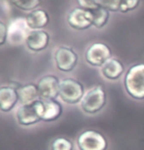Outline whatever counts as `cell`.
<instances>
[{
	"label": "cell",
	"mask_w": 144,
	"mask_h": 150,
	"mask_svg": "<svg viewBox=\"0 0 144 150\" xmlns=\"http://www.w3.org/2000/svg\"><path fill=\"white\" fill-rule=\"evenodd\" d=\"M86 63L91 67L101 68L106 61L112 58V52L108 45L102 42H95L87 47L84 53Z\"/></svg>",
	"instance_id": "9"
},
{
	"label": "cell",
	"mask_w": 144,
	"mask_h": 150,
	"mask_svg": "<svg viewBox=\"0 0 144 150\" xmlns=\"http://www.w3.org/2000/svg\"><path fill=\"white\" fill-rule=\"evenodd\" d=\"M78 6L84 10L92 11L100 7V0H77Z\"/></svg>",
	"instance_id": "21"
},
{
	"label": "cell",
	"mask_w": 144,
	"mask_h": 150,
	"mask_svg": "<svg viewBox=\"0 0 144 150\" xmlns=\"http://www.w3.org/2000/svg\"><path fill=\"white\" fill-rule=\"evenodd\" d=\"M50 44V35L45 30H30L28 33L24 45L30 53H41Z\"/></svg>",
	"instance_id": "11"
},
{
	"label": "cell",
	"mask_w": 144,
	"mask_h": 150,
	"mask_svg": "<svg viewBox=\"0 0 144 150\" xmlns=\"http://www.w3.org/2000/svg\"><path fill=\"white\" fill-rule=\"evenodd\" d=\"M26 22L30 30H44L50 22V16L46 10L38 8L32 12L28 13L26 17Z\"/></svg>",
	"instance_id": "15"
},
{
	"label": "cell",
	"mask_w": 144,
	"mask_h": 150,
	"mask_svg": "<svg viewBox=\"0 0 144 150\" xmlns=\"http://www.w3.org/2000/svg\"><path fill=\"white\" fill-rule=\"evenodd\" d=\"M9 1L14 7L20 11L30 13L33 10L38 9L42 0H9Z\"/></svg>",
	"instance_id": "18"
},
{
	"label": "cell",
	"mask_w": 144,
	"mask_h": 150,
	"mask_svg": "<svg viewBox=\"0 0 144 150\" xmlns=\"http://www.w3.org/2000/svg\"><path fill=\"white\" fill-rule=\"evenodd\" d=\"M91 15L92 26H94L97 29H101L107 24L109 20V11L104 9L103 7H98L97 9L89 11Z\"/></svg>",
	"instance_id": "17"
},
{
	"label": "cell",
	"mask_w": 144,
	"mask_h": 150,
	"mask_svg": "<svg viewBox=\"0 0 144 150\" xmlns=\"http://www.w3.org/2000/svg\"><path fill=\"white\" fill-rule=\"evenodd\" d=\"M14 118L18 126L22 128H32L41 122L36 101L29 104H20L14 111Z\"/></svg>",
	"instance_id": "7"
},
{
	"label": "cell",
	"mask_w": 144,
	"mask_h": 150,
	"mask_svg": "<svg viewBox=\"0 0 144 150\" xmlns=\"http://www.w3.org/2000/svg\"><path fill=\"white\" fill-rule=\"evenodd\" d=\"M121 2L122 0H100V6L108 11L117 12L120 11Z\"/></svg>",
	"instance_id": "20"
},
{
	"label": "cell",
	"mask_w": 144,
	"mask_h": 150,
	"mask_svg": "<svg viewBox=\"0 0 144 150\" xmlns=\"http://www.w3.org/2000/svg\"><path fill=\"white\" fill-rule=\"evenodd\" d=\"M124 88L134 100H144V64H136L126 71L124 77Z\"/></svg>",
	"instance_id": "1"
},
{
	"label": "cell",
	"mask_w": 144,
	"mask_h": 150,
	"mask_svg": "<svg viewBox=\"0 0 144 150\" xmlns=\"http://www.w3.org/2000/svg\"><path fill=\"white\" fill-rule=\"evenodd\" d=\"M54 65L59 72L71 73L78 66V55L72 47L67 45H60L54 50L53 53Z\"/></svg>",
	"instance_id": "5"
},
{
	"label": "cell",
	"mask_w": 144,
	"mask_h": 150,
	"mask_svg": "<svg viewBox=\"0 0 144 150\" xmlns=\"http://www.w3.org/2000/svg\"><path fill=\"white\" fill-rule=\"evenodd\" d=\"M83 83L74 78H65L60 81L59 100L68 105H80L85 93Z\"/></svg>",
	"instance_id": "3"
},
{
	"label": "cell",
	"mask_w": 144,
	"mask_h": 150,
	"mask_svg": "<svg viewBox=\"0 0 144 150\" xmlns=\"http://www.w3.org/2000/svg\"><path fill=\"white\" fill-rule=\"evenodd\" d=\"M100 73L104 79L110 81H115L123 77L125 73V66L120 60L112 57L100 68Z\"/></svg>",
	"instance_id": "14"
},
{
	"label": "cell",
	"mask_w": 144,
	"mask_h": 150,
	"mask_svg": "<svg viewBox=\"0 0 144 150\" xmlns=\"http://www.w3.org/2000/svg\"><path fill=\"white\" fill-rule=\"evenodd\" d=\"M67 23L70 28L76 30H85L92 26L90 12L80 7L74 8L67 16Z\"/></svg>",
	"instance_id": "13"
},
{
	"label": "cell",
	"mask_w": 144,
	"mask_h": 150,
	"mask_svg": "<svg viewBox=\"0 0 144 150\" xmlns=\"http://www.w3.org/2000/svg\"><path fill=\"white\" fill-rule=\"evenodd\" d=\"M61 80L56 75L48 74L39 78L37 81V87L39 90L40 99L44 100H54L59 99V88Z\"/></svg>",
	"instance_id": "10"
},
{
	"label": "cell",
	"mask_w": 144,
	"mask_h": 150,
	"mask_svg": "<svg viewBox=\"0 0 144 150\" xmlns=\"http://www.w3.org/2000/svg\"><path fill=\"white\" fill-rule=\"evenodd\" d=\"M138 4H139V0H122L121 2V8H120V12H128L135 9Z\"/></svg>",
	"instance_id": "23"
},
{
	"label": "cell",
	"mask_w": 144,
	"mask_h": 150,
	"mask_svg": "<svg viewBox=\"0 0 144 150\" xmlns=\"http://www.w3.org/2000/svg\"><path fill=\"white\" fill-rule=\"evenodd\" d=\"M78 150H107L109 142L102 132L96 129H85L76 139Z\"/></svg>",
	"instance_id": "4"
},
{
	"label": "cell",
	"mask_w": 144,
	"mask_h": 150,
	"mask_svg": "<svg viewBox=\"0 0 144 150\" xmlns=\"http://www.w3.org/2000/svg\"><path fill=\"white\" fill-rule=\"evenodd\" d=\"M21 83L15 81L0 84V112L4 114L15 111L20 105L18 87Z\"/></svg>",
	"instance_id": "6"
},
{
	"label": "cell",
	"mask_w": 144,
	"mask_h": 150,
	"mask_svg": "<svg viewBox=\"0 0 144 150\" xmlns=\"http://www.w3.org/2000/svg\"><path fill=\"white\" fill-rule=\"evenodd\" d=\"M30 32L24 18H16L8 24V43L19 46L25 43L28 33Z\"/></svg>",
	"instance_id": "12"
},
{
	"label": "cell",
	"mask_w": 144,
	"mask_h": 150,
	"mask_svg": "<svg viewBox=\"0 0 144 150\" xmlns=\"http://www.w3.org/2000/svg\"><path fill=\"white\" fill-rule=\"evenodd\" d=\"M8 43V24L0 20V47Z\"/></svg>",
	"instance_id": "22"
},
{
	"label": "cell",
	"mask_w": 144,
	"mask_h": 150,
	"mask_svg": "<svg viewBox=\"0 0 144 150\" xmlns=\"http://www.w3.org/2000/svg\"><path fill=\"white\" fill-rule=\"evenodd\" d=\"M20 104H29L40 99L37 84L35 83H21L18 87Z\"/></svg>",
	"instance_id": "16"
},
{
	"label": "cell",
	"mask_w": 144,
	"mask_h": 150,
	"mask_svg": "<svg viewBox=\"0 0 144 150\" xmlns=\"http://www.w3.org/2000/svg\"><path fill=\"white\" fill-rule=\"evenodd\" d=\"M49 150H75V143L68 137H58L51 140Z\"/></svg>",
	"instance_id": "19"
},
{
	"label": "cell",
	"mask_w": 144,
	"mask_h": 150,
	"mask_svg": "<svg viewBox=\"0 0 144 150\" xmlns=\"http://www.w3.org/2000/svg\"><path fill=\"white\" fill-rule=\"evenodd\" d=\"M107 104V92L105 88L100 86L90 87L84 93L80 103L81 112L88 116L97 115L106 107Z\"/></svg>",
	"instance_id": "2"
},
{
	"label": "cell",
	"mask_w": 144,
	"mask_h": 150,
	"mask_svg": "<svg viewBox=\"0 0 144 150\" xmlns=\"http://www.w3.org/2000/svg\"><path fill=\"white\" fill-rule=\"evenodd\" d=\"M36 105H37L38 114L41 122H44V123L56 122L63 115L64 108L59 99H54V100L38 99L36 101Z\"/></svg>",
	"instance_id": "8"
}]
</instances>
